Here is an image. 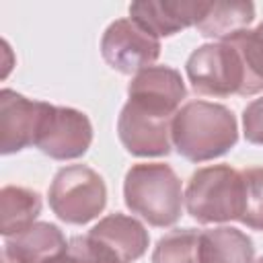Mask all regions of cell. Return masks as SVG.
I'll list each match as a JSON object with an SVG mask.
<instances>
[{"mask_svg": "<svg viewBox=\"0 0 263 263\" xmlns=\"http://www.w3.org/2000/svg\"><path fill=\"white\" fill-rule=\"evenodd\" d=\"M185 208L193 220L203 224L238 220L242 210L240 171L228 164L195 171L185 189Z\"/></svg>", "mask_w": 263, "mask_h": 263, "instance_id": "3", "label": "cell"}, {"mask_svg": "<svg viewBox=\"0 0 263 263\" xmlns=\"http://www.w3.org/2000/svg\"><path fill=\"white\" fill-rule=\"evenodd\" d=\"M47 263H68V259H66V251H64L62 255H58L55 259H51V261H47Z\"/></svg>", "mask_w": 263, "mask_h": 263, "instance_id": "23", "label": "cell"}, {"mask_svg": "<svg viewBox=\"0 0 263 263\" xmlns=\"http://www.w3.org/2000/svg\"><path fill=\"white\" fill-rule=\"evenodd\" d=\"M245 138L253 144H263V97L247 105L242 113Z\"/></svg>", "mask_w": 263, "mask_h": 263, "instance_id": "21", "label": "cell"}, {"mask_svg": "<svg viewBox=\"0 0 263 263\" xmlns=\"http://www.w3.org/2000/svg\"><path fill=\"white\" fill-rule=\"evenodd\" d=\"M187 78L191 86L208 97H230L242 90V66L234 47L226 41L205 43L187 60Z\"/></svg>", "mask_w": 263, "mask_h": 263, "instance_id": "5", "label": "cell"}, {"mask_svg": "<svg viewBox=\"0 0 263 263\" xmlns=\"http://www.w3.org/2000/svg\"><path fill=\"white\" fill-rule=\"evenodd\" d=\"M253 240L230 226L199 232V263H253Z\"/></svg>", "mask_w": 263, "mask_h": 263, "instance_id": "14", "label": "cell"}, {"mask_svg": "<svg viewBox=\"0 0 263 263\" xmlns=\"http://www.w3.org/2000/svg\"><path fill=\"white\" fill-rule=\"evenodd\" d=\"M66 259L68 263H119L109 247L90 234L72 236L66 247Z\"/></svg>", "mask_w": 263, "mask_h": 263, "instance_id": "20", "label": "cell"}, {"mask_svg": "<svg viewBox=\"0 0 263 263\" xmlns=\"http://www.w3.org/2000/svg\"><path fill=\"white\" fill-rule=\"evenodd\" d=\"M152 263H199V232L183 228L164 234L152 253Z\"/></svg>", "mask_w": 263, "mask_h": 263, "instance_id": "18", "label": "cell"}, {"mask_svg": "<svg viewBox=\"0 0 263 263\" xmlns=\"http://www.w3.org/2000/svg\"><path fill=\"white\" fill-rule=\"evenodd\" d=\"M101 53L113 70L136 76L156 62L160 41L134 18H117L103 33Z\"/></svg>", "mask_w": 263, "mask_h": 263, "instance_id": "7", "label": "cell"}, {"mask_svg": "<svg viewBox=\"0 0 263 263\" xmlns=\"http://www.w3.org/2000/svg\"><path fill=\"white\" fill-rule=\"evenodd\" d=\"M125 205L152 226H171L181 218L183 187L177 173L164 162L134 164L123 183Z\"/></svg>", "mask_w": 263, "mask_h": 263, "instance_id": "2", "label": "cell"}, {"mask_svg": "<svg viewBox=\"0 0 263 263\" xmlns=\"http://www.w3.org/2000/svg\"><path fill=\"white\" fill-rule=\"evenodd\" d=\"M242 179V210L240 222L249 228L263 230V166L240 171Z\"/></svg>", "mask_w": 263, "mask_h": 263, "instance_id": "19", "label": "cell"}, {"mask_svg": "<svg viewBox=\"0 0 263 263\" xmlns=\"http://www.w3.org/2000/svg\"><path fill=\"white\" fill-rule=\"evenodd\" d=\"M173 146L193 162L212 160L228 152L238 138L236 119L230 109L208 101H189L173 117Z\"/></svg>", "mask_w": 263, "mask_h": 263, "instance_id": "1", "label": "cell"}, {"mask_svg": "<svg viewBox=\"0 0 263 263\" xmlns=\"http://www.w3.org/2000/svg\"><path fill=\"white\" fill-rule=\"evenodd\" d=\"M127 99L177 113L185 99V84L177 70L168 66H150L132 78L127 84Z\"/></svg>", "mask_w": 263, "mask_h": 263, "instance_id": "11", "label": "cell"}, {"mask_svg": "<svg viewBox=\"0 0 263 263\" xmlns=\"http://www.w3.org/2000/svg\"><path fill=\"white\" fill-rule=\"evenodd\" d=\"M90 142L92 125L82 111L49 105L43 115L35 146L55 160H70L82 156Z\"/></svg>", "mask_w": 263, "mask_h": 263, "instance_id": "8", "label": "cell"}, {"mask_svg": "<svg viewBox=\"0 0 263 263\" xmlns=\"http://www.w3.org/2000/svg\"><path fill=\"white\" fill-rule=\"evenodd\" d=\"M105 203L107 187L97 171L84 164H70L55 173L49 187V205L60 220L86 224L103 212Z\"/></svg>", "mask_w": 263, "mask_h": 263, "instance_id": "4", "label": "cell"}, {"mask_svg": "<svg viewBox=\"0 0 263 263\" xmlns=\"http://www.w3.org/2000/svg\"><path fill=\"white\" fill-rule=\"evenodd\" d=\"M41 212V197L37 191L16 185H6L0 191V218L2 234L14 236L35 224Z\"/></svg>", "mask_w": 263, "mask_h": 263, "instance_id": "16", "label": "cell"}, {"mask_svg": "<svg viewBox=\"0 0 263 263\" xmlns=\"http://www.w3.org/2000/svg\"><path fill=\"white\" fill-rule=\"evenodd\" d=\"M175 113L148 107L127 99L117 121V134L125 150L134 156H162L173 148L171 125Z\"/></svg>", "mask_w": 263, "mask_h": 263, "instance_id": "6", "label": "cell"}, {"mask_svg": "<svg viewBox=\"0 0 263 263\" xmlns=\"http://www.w3.org/2000/svg\"><path fill=\"white\" fill-rule=\"evenodd\" d=\"M238 53L242 66V97L257 95L263 90V23L255 29H245L234 37L226 39Z\"/></svg>", "mask_w": 263, "mask_h": 263, "instance_id": "17", "label": "cell"}, {"mask_svg": "<svg viewBox=\"0 0 263 263\" xmlns=\"http://www.w3.org/2000/svg\"><path fill=\"white\" fill-rule=\"evenodd\" d=\"M2 53L6 55V62H4V74H2V76H6V74H8V70H10V62H8V55H10V49H8V45H6V41H2Z\"/></svg>", "mask_w": 263, "mask_h": 263, "instance_id": "22", "label": "cell"}, {"mask_svg": "<svg viewBox=\"0 0 263 263\" xmlns=\"http://www.w3.org/2000/svg\"><path fill=\"white\" fill-rule=\"evenodd\" d=\"M255 18L253 2L236 0V2H210L205 14L195 25L203 37L226 41L236 33L245 31Z\"/></svg>", "mask_w": 263, "mask_h": 263, "instance_id": "15", "label": "cell"}, {"mask_svg": "<svg viewBox=\"0 0 263 263\" xmlns=\"http://www.w3.org/2000/svg\"><path fill=\"white\" fill-rule=\"evenodd\" d=\"M68 242L62 230L49 222H35L27 230L8 236L4 257L10 263H47L66 251Z\"/></svg>", "mask_w": 263, "mask_h": 263, "instance_id": "12", "label": "cell"}, {"mask_svg": "<svg viewBox=\"0 0 263 263\" xmlns=\"http://www.w3.org/2000/svg\"><path fill=\"white\" fill-rule=\"evenodd\" d=\"M97 240H101L109 251L117 257L119 263H132L140 259L148 249V232L146 228L125 214H111L99 220L88 232Z\"/></svg>", "mask_w": 263, "mask_h": 263, "instance_id": "13", "label": "cell"}, {"mask_svg": "<svg viewBox=\"0 0 263 263\" xmlns=\"http://www.w3.org/2000/svg\"><path fill=\"white\" fill-rule=\"evenodd\" d=\"M49 103L27 99L14 90L0 92V148L4 154L35 144Z\"/></svg>", "mask_w": 263, "mask_h": 263, "instance_id": "9", "label": "cell"}, {"mask_svg": "<svg viewBox=\"0 0 263 263\" xmlns=\"http://www.w3.org/2000/svg\"><path fill=\"white\" fill-rule=\"evenodd\" d=\"M255 263H263V257H261V259H259V261H255Z\"/></svg>", "mask_w": 263, "mask_h": 263, "instance_id": "24", "label": "cell"}, {"mask_svg": "<svg viewBox=\"0 0 263 263\" xmlns=\"http://www.w3.org/2000/svg\"><path fill=\"white\" fill-rule=\"evenodd\" d=\"M208 6L210 2H181V0L134 2L129 4V18L140 23L156 37H168L191 25H197L199 18L205 14Z\"/></svg>", "mask_w": 263, "mask_h": 263, "instance_id": "10", "label": "cell"}]
</instances>
